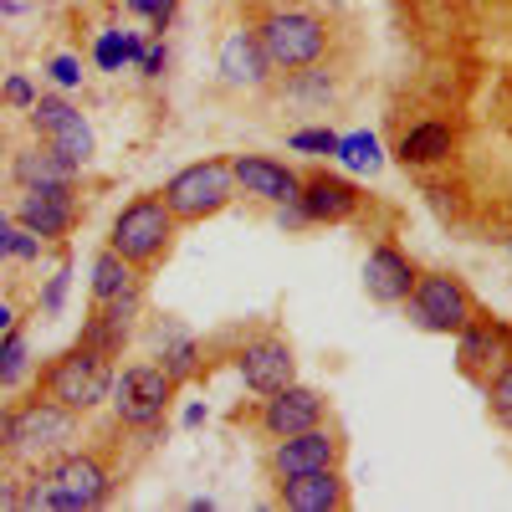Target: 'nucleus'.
<instances>
[{"instance_id": "obj_29", "label": "nucleus", "mask_w": 512, "mask_h": 512, "mask_svg": "<svg viewBox=\"0 0 512 512\" xmlns=\"http://www.w3.org/2000/svg\"><path fill=\"white\" fill-rule=\"evenodd\" d=\"M128 11L144 16L154 31H164L169 21H175V0H128Z\"/></svg>"}, {"instance_id": "obj_2", "label": "nucleus", "mask_w": 512, "mask_h": 512, "mask_svg": "<svg viewBox=\"0 0 512 512\" xmlns=\"http://www.w3.org/2000/svg\"><path fill=\"white\" fill-rule=\"evenodd\" d=\"M236 195V175L226 159H205V164H190L180 169L175 180L164 185V205L175 221H205Z\"/></svg>"}, {"instance_id": "obj_28", "label": "nucleus", "mask_w": 512, "mask_h": 512, "mask_svg": "<svg viewBox=\"0 0 512 512\" xmlns=\"http://www.w3.org/2000/svg\"><path fill=\"white\" fill-rule=\"evenodd\" d=\"M292 149H303V154H338V134H333V128H303V134H292Z\"/></svg>"}, {"instance_id": "obj_8", "label": "nucleus", "mask_w": 512, "mask_h": 512, "mask_svg": "<svg viewBox=\"0 0 512 512\" xmlns=\"http://www.w3.org/2000/svg\"><path fill=\"white\" fill-rule=\"evenodd\" d=\"M31 128H36V134L47 139L67 164H88V159H93V128H88V118H82L72 103H62V98L31 103Z\"/></svg>"}, {"instance_id": "obj_24", "label": "nucleus", "mask_w": 512, "mask_h": 512, "mask_svg": "<svg viewBox=\"0 0 512 512\" xmlns=\"http://www.w3.org/2000/svg\"><path fill=\"white\" fill-rule=\"evenodd\" d=\"M487 400H492V415H497V420L507 425V431H512V364H507V369L487 384Z\"/></svg>"}, {"instance_id": "obj_9", "label": "nucleus", "mask_w": 512, "mask_h": 512, "mask_svg": "<svg viewBox=\"0 0 512 512\" xmlns=\"http://www.w3.org/2000/svg\"><path fill=\"white\" fill-rule=\"evenodd\" d=\"M72 216H77V205H72V180H57V185H26V200H21V210H16V221H21L31 236H41V241L67 236Z\"/></svg>"}, {"instance_id": "obj_26", "label": "nucleus", "mask_w": 512, "mask_h": 512, "mask_svg": "<svg viewBox=\"0 0 512 512\" xmlns=\"http://www.w3.org/2000/svg\"><path fill=\"white\" fill-rule=\"evenodd\" d=\"M93 57H98L103 72H123V62H128V52H123V31H103V36H98V47H93Z\"/></svg>"}, {"instance_id": "obj_35", "label": "nucleus", "mask_w": 512, "mask_h": 512, "mask_svg": "<svg viewBox=\"0 0 512 512\" xmlns=\"http://www.w3.org/2000/svg\"><path fill=\"white\" fill-rule=\"evenodd\" d=\"M11 420H16L11 410H0V446H11Z\"/></svg>"}, {"instance_id": "obj_19", "label": "nucleus", "mask_w": 512, "mask_h": 512, "mask_svg": "<svg viewBox=\"0 0 512 512\" xmlns=\"http://www.w3.org/2000/svg\"><path fill=\"white\" fill-rule=\"evenodd\" d=\"M507 349H512V333H507L502 323H466V328H461L456 359H461L466 374H487L492 364H502Z\"/></svg>"}, {"instance_id": "obj_27", "label": "nucleus", "mask_w": 512, "mask_h": 512, "mask_svg": "<svg viewBox=\"0 0 512 512\" xmlns=\"http://www.w3.org/2000/svg\"><path fill=\"white\" fill-rule=\"evenodd\" d=\"M21 369H26V344L11 333L6 344H0V384H16V379H21Z\"/></svg>"}, {"instance_id": "obj_7", "label": "nucleus", "mask_w": 512, "mask_h": 512, "mask_svg": "<svg viewBox=\"0 0 512 512\" xmlns=\"http://www.w3.org/2000/svg\"><path fill=\"white\" fill-rule=\"evenodd\" d=\"M169 390H175V379H169L159 364H134L123 369V379L113 384V405H118V420L123 425H154L169 405Z\"/></svg>"}, {"instance_id": "obj_31", "label": "nucleus", "mask_w": 512, "mask_h": 512, "mask_svg": "<svg viewBox=\"0 0 512 512\" xmlns=\"http://www.w3.org/2000/svg\"><path fill=\"white\" fill-rule=\"evenodd\" d=\"M6 103H16V108H31V103H36L26 77H11V82H6Z\"/></svg>"}, {"instance_id": "obj_3", "label": "nucleus", "mask_w": 512, "mask_h": 512, "mask_svg": "<svg viewBox=\"0 0 512 512\" xmlns=\"http://www.w3.org/2000/svg\"><path fill=\"white\" fill-rule=\"evenodd\" d=\"M169 236H175V216H169V205L144 195L134 205H123V216L113 221L108 246L123 256L128 267H134V262H154V256L169 246Z\"/></svg>"}, {"instance_id": "obj_11", "label": "nucleus", "mask_w": 512, "mask_h": 512, "mask_svg": "<svg viewBox=\"0 0 512 512\" xmlns=\"http://www.w3.org/2000/svg\"><path fill=\"white\" fill-rule=\"evenodd\" d=\"M410 287H415L410 256L395 251V246H374L369 262H364V292L374 297V303L395 308V303H405V297H410Z\"/></svg>"}, {"instance_id": "obj_20", "label": "nucleus", "mask_w": 512, "mask_h": 512, "mask_svg": "<svg viewBox=\"0 0 512 512\" xmlns=\"http://www.w3.org/2000/svg\"><path fill=\"white\" fill-rule=\"evenodd\" d=\"M451 149H456V134L446 123H415L410 134L400 139V159L405 164H441V159H451Z\"/></svg>"}, {"instance_id": "obj_33", "label": "nucleus", "mask_w": 512, "mask_h": 512, "mask_svg": "<svg viewBox=\"0 0 512 512\" xmlns=\"http://www.w3.org/2000/svg\"><path fill=\"white\" fill-rule=\"evenodd\" d=\"M67 277H72V272H67V267H62V272H57V277H52V287H47V308H52V313H57V308H62V292H67Z\"/></svg>"}, {"instance_id": "obj_25", "label": "nucleus", "mask_w": 512, "mask_h": 512, "mask_svg": "<svg viewBox=\"0 0 512 512\" xmlns=\"http://www.w3.org/2000/svg\"><path fill=\"white\" fill-rule=\"evenodd\" d=\"M169 379H185V374H195V344L190 338H175V344L164 349V364H159Z\"/></svg>"}, {"instance_id": "obj_13", "label": "nucleus", "mask_w": 512, "mask_h": 512, "mask_svg": "<svg viewBox=\"0 0 512 512\" xmlns=\"http://www.w3.org/2000/svg\"><path fill=\"white\" fill-rule=\"evenodd\" d=\"M67 431H72V410L57 405V400H36V405L16 410V420H11V446L47 451V446L67 441Z\"/></svg>"}, {"instance_id": "obj_21", "label": "nucleus", "mask_w": 512, "mask_h": 512, "mask_svg": "<svg viewBox=\"0 0 512 512\" xmlns=\"http://www.w3.org/2000/svg\"><path fill=\"white\" fill-rule=\"evenodd\" d=\"M72 169L77 164H67L57 149H26V154H16V180L21 185H57V180H72Z\"/></svg>"}, {"instance_id": "obj_18", "label": "nucleus", "mask_w": 512, "mask_h": 512, "mask_svg": "<svg viewBox=\"0 0 512 512\" xmlns=\"http://www.w3.org/2000/svg\"><path fill=\"white\" fill-rule=\"evenodd\" d=\"M282 502L297 507V512H328V507H344L349 492H344V482H338L333 466H323V472L287 477V482H282Z\"/></svg>"}, {"instance_id": "obj_10", "label": "nucleus", "mask_w": 512, "mask_h": 512, "mask_svg": "<svg viewBox=\"0 0 512 512\" xmlns=\"http://www.w3.org/2000/svg\"><path fill=\"white\" fill-rule=\"evenodd\" d=\"M292 374H297V359H292V349L282 344V338H262V344H251L241 354V379H246V390H256V395L287 390Z\"/></svg>"}, {"instance_id": "obj_16", "label": "nucleus", "mask_w": 512, "mask_h": 512, "mask_svg": "<svg viewBox=\"0 0 512 512\" xmlns=\"http://www.w3.org/2000/svg\"><path fill=\"white\" fill-rule=\"evenodd\" d=\"M323 420V395L303 390V384H287V390H277L262 410V425L282 441V436H297V431H313V425Z\"/></svg>"}, {"instance_id": "obj_15", "label": "nucleus", "mask_w": 512, "mask_h": 512, "mask_svg": "<svg viewBox=\"0 0 512 512\" xmlns=\"http://www.w3.org/2000/svg\"><path fill=\"white\" fill-rule=\"evenodd\" d=\"M221 77L236 82V88H262V82L272 77V62L262 52V36L246 31V26L226 31V41H221Z\"/></svg>"}, {"instance_id": "obj_12", "label": "nucleus", "mask_w": 512, "mask_h": 512, "mask_svg": "<svg viewBox=\"0 0 512 512\" xmlns=\"http://www.w3.org/2000/svg\"><path fill=\"white\" fill-rule=\"evenodd\" d=\"M231 175H236V185H241L246 195H262V200H272V205H287V200H297V190H303V180H297L287 164L267 159V154H241V159L231 164Z\"/></svg>"}, {"instance_id": "obj_34", "label": "nucleus", "mask_w": 512, "mask_h": 512, "mask_svg": "<svg viewBox=\"0 0 512 512\" xmlns=\"http://www.w3.org/2000/svg\"><path fill=\"white\" fill-rule=\"evenodd\" d=\"M11 236H16L11 216H0V256H11Z\"/></svg>"}, {"instance_id": "obj_17", "label": "nucleus", "mask_w": 512, "mask_h": 512, "mask_svg": "<svg viewBox=\"0 0 512 512\" xmlns=\"http://www.w3.org/2000/svg\"><path fill=\"white\" fill-rule=\"evenodd\" d=\"M297 200H303L308 210V221H349L354 210H359V190L349 180H338V175H308L303 190H297Z\"/></svg>"}, {"instance_id": "obj_37", "label": "nucleus", "mask_w": 512, "mask_h": 512, "mask_svg": "<svg viewBox=\"0 0 512 512\" xmlns=\"http://www.w3.org/2000/svg\"><path fill=\"white\" fill-rule=\"evenodd\" d=\"M0 333H11V308L0 303Z\"/></svg>"}, {"instance_id": "obj_32", "label": "nucleus", "mask_w": 512, "mask_h": 512, "mask_svg": "<svg viewBox=\"0 0 512 512\" xmlns=\"http://www.w3.org/2000/svg\"><path fill=\"white\" fill-rule=\"evenodd\" d=\"M139 72H144V77H159V72H164V47H159V41H154V47H144Z\"/></svg>"}, {"instance_id": "obj_14", "label": "nucleus", "mask_w": 512, "mask_h": 512, "mask_svg": "<svg viewBox=\"0 0 512 512\" xmlns=\"http://www.w3.org/2000/svg\"><path fill=\"white\" fill-rule=\"evenodd\" d=\"M272 466H277L282 482L303 477V472H323V466H338V441L328 431H318V425H313V431H297V436H282Z\"/></svg>"}, {"instance_id": "obj_23", "label": "nucleus", "mask_w": 512, "mask_h": 512, "mask_svg": "<svg viewBox=\"0 0 512 512\" xmlns=\"http://www.w3.org/2000/svg\"><path fill=\"white\" fill-rule=\"evenodd\" d=\"M338 159H344L349 169H374L379 164L374 134H364V128H359V134H344V139H338Z\"/></svg>"}, {"instance_id": "obj_30", "label": "nucleus", "mask_w": 512, "mask_h": 512, "mask_svg": "<svg viewBox=\"0 0 512 512\" xmlns=\"http://www.w3.org/2000/svg\"><path fill=\"white\" fill-rule=\"evenodd\" d=\"M52 77L62 82V88H77V82H82V62L77 57H57L52 62Z\"/></svg>"}, {"instance_id": "obj_4", "label": "nucleus", "mask_w": 512, "mask_h": 512, "mask_svg": "<svg viewBox=\"0 0 512 512\" xmlns=\"http://www.w3.org/2000/svg\"><path fill=\"white\" fill-rule=\"evenodd\" d=\"M21 502H26V507H67V512H77V507H103V502H108V472H103L93 456H72V461H62L57 472L47 477V487L26 492Z\"/></svg>"}, {"instance_id": "obj_22", "label": "nucleus", "mask_w": 512, "mask_h": 512, "mask_svg": "<svg viewBox=\"0 0 512 512\" xmlns=\"http://www.w3.org/2000/svg\"><path fill=\"white\" fill-rule=\"evenodd\" d=\"M128 287H134V272H128V262L108 246L98 262H93V297H98V303H108V297H118V292H128Z\"/></svg>"}, {"instance_id": "obj_5", "label": "nucleus", "mask_w": 512, "mask_h": 512, "mask_svg": "<svg viewBox=\"0 0 512 512\" xmlns=\"http://www.w3.org/2000/svg\"><path fill=\"white\" fill-rule=\"evenodd\" d=\"M405 303H410V318H415L420 328H431V333H461L466 323L477 318L466 287H461L456 277H441V272L415 277V287H410Z\"/></svg>"}, {"instance_id": "obj_6", "label": "nucleus", "mask_w": 512, "mask_h": 512, "mask_svg": "<svg viewBox=\"0 0 512 512\" xmlns=\"http://www.w3.org/2000/svg\"><path fill=\"white\" fill-rule=\"evenodd\" d=\"M47 390H52V400L67 405V410H93V405L113 390L108 354H98V349H72V354L57 359V369L47 374Z\"/></svg>"}, {"instance_id": "obj_1", "label": "nucleus", "mask_w": 512, "mask_h": 512, "mask_svg": "<svg viewBox=\"0 0 512 512\" xmlns=\"http://www.w3.org/2000/svg\"><path fill=\"white\" fill-rule=\"evenodd\" d=\"M256 36H262L272 72H303L328 52V26L313 11H272L256 26Z\"/></svg>"}, {"instance_id": "obj_36", "label": "nucleus", "mask_w": 512, "mask_h": 512, "mask_svg": "<svg viewBox=\"0 0 512 512\" xmlns=\"http://www.w3.org/2000/svg\"><path fill=\"white\" fill-rule=\"evenodd\" d=\"M16 502H21V497H16L11 487H0V507H16Z\"/></svg>"}]
</instances>
